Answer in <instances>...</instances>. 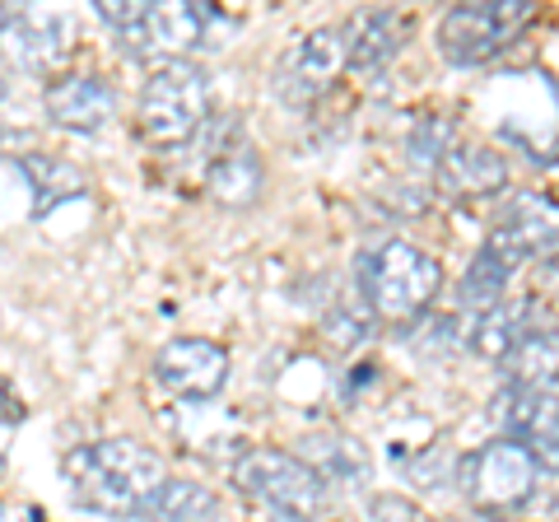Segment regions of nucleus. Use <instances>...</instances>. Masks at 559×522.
Returning a JSON list of instances; mask_svg holds the SVG:
<instances>
[{"mask_svg":"<svg viewBox=\"0 0 559 522\" xmlns=\"http://www.w3.org/2000/svg\"><path fill=\"white\" fill-rule=\"evenodd\" d=\"M61 476L84 509L108 518H135L145 509V499L168 481V466L159 452L135 439H98L70 448L61 458Z\"/></svg>","mask_w":559,"mask_h":522,"instance_id":"f257e3e1","label":"nucleus"},{"mask_svg":"<svg viewBox=\"0 0 559 522\" xmlns=\"http://www.w3.org/2000/svg\"><path fill=\"white\" fill-rule=\"evenodd\" d=\"M540 318V308H536V299H503V304H495L489 312H480L476 318V327H471V351H476L480 359H503L513 351V341L527 332V327Z\"/></svg>","mask_w":559,"mask_h":522,"instance_id":"aec40b11","label":"nucleus"},{"mask_svg":"<svg viewBox=\"0 0 559 522\" xmlns=\"http://www.w3.org/2000/svg\"><path fill=\"white\" fill-rule=\"evenodd\" d=\"M433 178L448 197L457 201H485V197H499L503 187H509V164H503L499 150L489 145H452L439 168H433Z\"/></svg>","mask_w":559,"mask_h":522,"instance_id":"2eb2a0df","label":"nucleus"},{"mask_svg":"<svg viewBox=\"0 0 559 522\" xmlns=\"http://www.w3.org/2000/svg\"><path fill=\"white\" fill-rule=\"evenodd\" d=\"M154 382L178 402H215L229 382V351L210 336H178L154 355Z\"/></svg>","mask_w":559,"mask_h":522,"instance_id":"9d476101","label":"nucleus"},{"mask_svg":"<svg viewBox=\"0 0 559 522\" xmlns=\"http://www.w3.org/2000/svg\"><path fill=\"white\" fill-rule=\"evenodd\" d=\"M489 425H495V439L527 448L536 472L546 476L559 472V396L555 392L503 382L495 402H489Z\"/></svg>","mask_w":559,"mask_h":522,"instance_id":"6e6552de","label":"nucleus"},{"mask_svg":"<svg viewBox=\"0 0 559 522\" xmlns=\"http://www.w3.org/2000/svg\"><path fill=\"white\" fill-rule=\"evenodd\" d=\"M513 271H518V261L503 252V248H495V242H480V252L471 257V266H466V275H462V285H457V304H462V312H489L495 304H503V294H509V285H513Z\"/></svg>","mask_w":559,"mask_h":522,"instance_id":"6ab92c4d","label":"nucleus"},{"mask_svg":"<svg viewBox=\"0 0 559 522\" xmlns=\"http://www.w3.org/2000/svg\"><path fill=\"white\" fill-rule=\"evenodd\" d=\"M135 518L140 522H219V499H215V490H205L197 481L168 476Z\"/></svg>","mask_w":559,"mask_h":522,"instance_id":"412c9836","label":"nucleus"},{"mask_svg":"<svg viewBox=\"0 0 559 522\" xmlns=\"http://www.w3.org/2000/svg\"><path fill=\"white\" fill-rule=\"evenodd\" d=\"M20 173L33 182V191H38V211H47L51 201H66V197H80L84 187V173L75 164L66 159H51V154H24L20 159Z\"/></svg>","mask_w":559,"mask_h":522,"instance_id":"4be33fe9","label":"nucleus"},{"mask_svg":"<svg viewBox=\"0 0 559 522\" xmlns=\"http://www.w3.org/2000/svg\"><path fill=\"white\" fill-rule=\"evenodd\" d=\"M70 24L61 10L47 5H14L0 10V61L24 75H47L66 57Z\"/></svg>","mask_w":559,"mask_h":522,"instance_id":"9b49d317","label":"nucleus"},{"mask_svg":"<svg viewBox=\"0 0 559 522\" xmlns=\"http://www.w3.org/2000/svg\"><path fill=\"white\" fill-rule=\"evenodd\" d=\"M536 14L532 0H480V5H452L439 20V51L452 66H485L518 38V28Z\"/></svg>","mask_w":559,"mask_h":522,"instance_id":"423d86ee","label":"nucleus"},{"mask_svg":"<svg viewBox=\"0 0 559 522\" xmlns=\"http://www.w3.org/2000/svg\"><path fill=\"white\" fill-rule=\"evenodd\" d=\"M0 98H5V84H0Z\"/></svg>","mask_w":559,"mask_h":522,"instance_id":"a878e982","label":"nucleus"},{"mask_svg":"<svg viewBox=\"0 0 559 522\" xmlns=\"http://www.w3.org/2000/svg\"><path fill=\"white\" fill-rule=\"evenodd\" d=\"M452 150V131H448V121H439V117H425L419 127L411 131V159H415V168H439V159Z\"/></svg>","mask_w":559,"mask_h":522,"instance_id":"5701e85b","label":"nucleus"},{"mask_svg":"<svg viewBox=\"0 0 559 522\" xmlns=\"http://www.w3.org/2000/svg\"><path fill=\"white\" fill-rule=\"evenodd\" d=\"M210 121V75L197 61H164L140 84L135 127L150 145L178 150Z\"/></svg>","mask_w":559,"mask_h":522,"instance_id":"20e7f679","label":"nucleus"},{"mask_svg":"<svg viewBox=\"0 0 559 522\" xmlns=\"http://www.w3.org/2000/svg\"><path fill=\"white\" fill-rule=\"evenodd\" d=\"M341 71H349L341 28H318V33H304V38L275 61L271 90H275V98H285L289 108H312V103L341 80Z\"/></svg>","mask_w":559,"mask_h":522,"instance_id":"1a4fd4ad","label":"nucleus"},{"mask_svg":"<svg viewBox=\"0 0 559 522\" xmlns=\"http://www.w3.org/2000/svg\"><path fill=\"white\" fill-rule=\"evenodd\" d=\"M308 452V466L322 476V485L331 490H364V485L373 481V462H369V448L359 439H349V434H312L304 443Z\"/></svg>","mask_w":559,"mask_h":522,"instance_id":"a211bd4d","label":"nucleus"},{"mask_svg":"<svg viewBox=\"0 0 559 522\" xmlns=\"http://www.w3.org/2000/svg\"><path fill=\"white\" fill-rule=\"evenodd\" d=\"M43 108H47L51 127L75 131V135H98L117 117V94L103 75L70 71V75H57L43 90Z\"/></svg>","mask_w":559,"mask_h":522,"instance_id":"ddd939ff","label":"nucleus"},{"mask_svg":"<svg viewBox=\"0 0 559 522\" xmlns=\"http://www.w3.org/2000/svg\"><path fill=\"white\" fill-rule=\"evenodd\" d=\"M364 522H433V518L419 509L415 499H406V495H378V499H369V513H364Z\"/></svg>","mask_w":559,"mask_h":522,"instance_id":"b1692460","label":"nucleus"},{"mask_svg":"<svg viewBox=\"0 0 559 522\" xmlns=\"http://www.w3.org/2000/svg\"><path fill=\"white\" fill-rule=\"evenodd\" d=\"M495 248L509 252L518 266L522 261H546L559 252V205L550 197H540V191H513L509 201H503V215L495 224V234H489Z\"/></svg>","mask_w":559,"mask_h":522,"instance_id":"f8f14e48","label":"nucleus"},{"mask_svg":"<svg viewBox=\"0 0 559 522\" xmlns=\"http://www.w3.org/2000/svg\"><path fill=\"white\" fill-rule=\"evenodd\" d=\"M536 462L527 448L509 439H489L462 462V495L485 513H513L536 495Z\"/></svg>","mask_w":559,"mask_h":522,"instance_id":"0eeeda50","label":"nucleus"},{"mask_svg":"<svg viewBox=\"0 0 559 522\" xmlns=\"http://www.w3.org/2000/svg\"><path fill=\"white\" fill-rule=\"evenodd\" d=\"M499 369L513 388H536V392L559 388V327L546 312L513 341V351L499 359Z\"/></svg>","mask_w":559,"mask_h":522,"instance_id":"f3484780","label":"nucleus"},{"mask_svg":"<svg viewBox=\"0 0 559 522\" xmlns=\"http://www.w3.org/2000/svg\"><path fill=\"white\" fill-rule=\"evenodd\" d=\"M234 485L248 499L266 503L271 513H289V518H318V509L326 503L322 476L304 458L275 448L242 452V462L234 466Z\"/></svg>","mask_w":559,"mask_h":522,"instance_id":"39448f33","label":"nucleus"},{"mask_svg":"<svg viewBox=\"0 0 559 522\" xmlns=\"http://www.w3.org/2000/svg\"><path fill=\"white\" fill-rule=\"evenodd\" d=\"M98 20L117 33V43L135 61H187L210 28V10L191 0H103Z\"/></svg>","mask_w":559,"mask_h":522,"instance_id":"f03ea898","label":"nucleus"},{"mask_svg":"<svg viewBox=\"0 0 559 522\" xmlns=\"http://www.w3.org/2000/svg\"><path fill=\"white\" fill-rule=\"evenodd\" d=\"M205 197L224 211H252L266 197V159L252 145H229L205 164Z\"/></svg>","mask_w":559,"mask_h":522,"instance_id":"dca6fc26","label":"nucleus"},{"mask_svg":"<svg viewBox=\"0 0 559 522\" xmlns=\"http://www.w3.org/2000/svg\"><path fill=\"white\" fill-rule=\"evenodd\" d=\"M20 411H24V406L10 402V388H5V378H0V420H20Z\"/></svg>","mask_w":559,"mask_h":522,"instance_id":"393cba45","label":"nucleus"},{"mask_svg":"<svg viewBox=\"0 0 559 522\" xmlns=\"http://www.w3.org/2000/svg\"><path fill=\"white\" fill-rule=\"evenodd\" d=\"M439 289H443V266L406 238H388L359 257V294L373 318L411 322L419 312H429Z\"/></svg>","mask_w":559,"mask_h":522,"instance_id":"7ed1b4c3","label":"nucleus"},{"mask_svg":"<svg viewBox=\"0 0 559 522\" xmlns=\"http://www.w3.org/2000/svg\"><path fill=\"white\" fill-rule=\"evenodd\" d=\"M345 43V66L349 71H382L396 61V51L411 38V20L401 10H359L355 20L336 24Z\"/></svg>","mask_w":559,"mask_h":522,"instance_id":"4468645a","label":"nucleus"}]
</instances>
